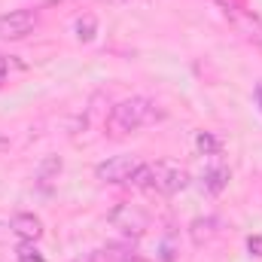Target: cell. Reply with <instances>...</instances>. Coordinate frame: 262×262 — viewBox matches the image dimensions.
Segmentation results:
<instances>
[{
  "label": "cell",
  "instance_id": "cell-9",
  "mask_svg": "<svg viewBox=\"0 0 262 262\" xmlns=\"http://www.w3.org/2000/svg\"><path fill=\"white\" fill-rule=\"evenodd\" d=\"M229 180H232L229 168L216 165V168H207V171L201 174V189H204L207 195H220V192H223V189L229 186Z\"/></svg>",
  "mask_w": 262,
  "mask_h": 262
},
{
  "label": "cell",
  "instance_id": "cell-18",
  "mask_svg": "<svg viewBox=\"0 0 262 262\" xmlns=\"http://www.w3.org/2000/svg\"><path fill=\"white\" fill-rule=\"evenodd\" d=\"M125 262H143V259H140L137 253H131V256H128V259H125Z\"/></svg>",
  "mask_w": 262,
  "mask_h": 262
},
{
  "label": "cell",
  "instance_id": "cell-10",
  "mask_svg": "<svg viewBox=\"0 0 262 262\" xmlns=\"http://www.w3.org/2000/svg\"><path fill=\"white\" fill-rule=\"evenodd\" d=\"M61 168H64V162L58 156H46L40 162V168H37V186L40 189H52V183L61 177Z\"/></svg>",
  "mask_w": 262,
  "mask_h": 262
},
{
  "label": "cell",
  "instance_id": "cell-13",
  "mask_svg": "<svg viewBox=\"0 0 262 262\" xmlns=\"http://www.w3.org/2000/svg\"><path fill=\"white\" fill-rule=\"evenodd\" d=\"M15 256H18V262H46V256L34 247V241H21L18 250H15Z\"/></svg>",
  "mask_w": 262,
  "mask_h": 262
},
{
  "label": "cell",
  "instance_id": "cell-6",
  "mask_svg": "<svg viewBox=\"0 0 262 262\" xmlns=\"http://www.w3.org/2000/svg\"><path fill=\"white\" fill-rule=\"evenodd\" d=\"M9 229L15 232L18 241H34V244H37V241L43 238V220L34 216V213H28V210H25V213H15L12 223H9Z\"/></svg>",
  "mask_w": 262,
  "mask_h": 262
},
{
  "label": "cell",
  "instance_id": "cell-2",
  "mask_svg": "<svg viewBox=\"0 0 262 262\" xmlns=\"http://www.w3.org/2000/svg\"><path fill=\"white\" fill-rule=\"evenodd\" d=\"M156 119V104L149 98H125L119 101L110 116H107V134L110 137H128L134 131H140L146 122Z\"/></svg>",
  "mask_w": 262,
  "mask_h": 262
},
{
  "label": "cell",
  "instance_id": "cell-4",
  "mask_svg": "<svg viewBox=\"0 0 262 262\" xmlns=\"http://www.w3.org/2000/svg\"><path fill=\"white\" fill-rule=\"evenodd\" d=\"M140 165H143V162H140L137 156L119 152V156H110L107 162H101V165L95 168V177H98L101 183H107V186H125V183L134 180V174H137Z\"/></svg>",
  "mask_w": 262,
  "mask_h": 262
},
{
  "label": "cell",
  "instance_id": "cell-5",
  "mask_svg": "<svg viewBox=\"0 0 262 262\" xmlns=\"http://www.w3.org/2000/svg\"><path fill=\"white\" fill-rule=\"evenodd\" d=\"M40 25V12L31 6L21 9H9L0 15V40H25L28 34H34V28Z\"/></svg>",
  "mask_w": 262,
  "mask_h": 262
},
{
  "label": "cell",
  "instance_id": "cell-14",
  "mask_svg": "<svg viewBox=\"0 0 262 262\" xmlns=\"http://www.w3.org/2000/svg\"><path fill=\"white\" fill-rule=\"evenodd\" d=\"M76 40H82V43H89L92 37H95V31H98V25H95V18L92 15H85V18H76Z\"/></svg>",
  "mask_w": 262,
  "mask_h": 262
},
{
  "label": "cell",
  "instance_id": "cell-17",
  "mask_svg": "<svg viewBox=\"0 0 262 262\" xmlns=\"http://www.w3.org/2000/svg\"><path fill=\"white\" fill-rule=\"evenodd\" d=\"M253 101H256V107L262 110V82H256V89H253Z\"/></svg>",
  "mask_w": 262,
  "mask_h": 262
},
{
  "label": "cell",
  "instance_id": "cell-3",
  "mask_svg": "<svg viewBox=\"0 0 262 262\" xmlns=\"http://www.w3.org/2000/svg\"><path fill=\"white\" fill-rule=\"evenodd\" d=\"M107 220H110V226L119 229L125 238H140V235H146V229H149V213H146L140 204H131V201H119V204L107 213Z\"/></svg>",
  "mask_w": 262,
  "mask_h": 262
},
{
  "label": "cell",
  "instance_id": "cell-8",
  "mask_svg": "<svg viewBox=\"0 0 262 262\" xmlns=\"http://www.w3.org/2000/svg\"><path fill=\"white\" fill-rule=\"evenodd\" d=\"M216 235H220V220L216 216H198V220H192V226H189V238H192L195 247L210 244Z\"/></svg>",
  "mask_w": 262,
  "mask_h": 262
},
{
  "label": "cell",
  "instance_id": "cell-11",
  "mask_svg": "<svg viewBox=\"0 0 262 262\" xmlns=\"http://www.w3.org/2000/svg\"><path fill=\"white\" fill-rule=\"evenodd\" d=\"M131 256V247L125 244H107V247H98V250H92L85 262H125Z\"/></svg>",
  "mask_w": 262,
  "mask_h": 262
},
{
  "label": "cell",
  "instance_id": "cell-16",
  "mask_svg": "<svg viewBox=\"0 0 262 262\" xmlns=\"http://www.w3.org/2000/svg\"><path fill=\"white\" fill-rule=\"evenodd\" d=\"M6 76H9V61H6V58L0 55V85L6 82Z\"/></svg>",
  "mask_w": 262,
  "mask_h": 262
},
{
  "label": "cell",
  "instance_id": "cell-12",
  "mask_svg": "<svg viewBox=\"0 0 262 262\" xmlns=\"http://www.w3.org/2000/svg\"><path fill=\"white\" fill-rule=\"evenodd\" d=\"M195 146H198V152H201V156H220V149H223V140H220L216 134H210V131H198Z\"/></svg>",
  "mask_w": 262,
  "mask_h": 262
},
{
  "label": "cell",
  "instance_id": "cell-1",
  "mask_svg": "<svg viewBox=\"0 0 262 262\" xmlns=\"http://www.w3.org/2000/svg\"><path fill=\"white\" fill-rule=\"evenodd\" d=\"M189 183V174L177 165V162H168V159H159V162H143L131 180V186L137 189H152V192H162V195H174L180 189H186Z\"/></svg>",
  "mask_w": 262,
  "mask_h": 262
},
{
  "label": "cell",
  "instance_id": "cell-7",
  "mask_svg": "<svg viewBox=\"0 0 262 262\" xmlns=\"http://www.w3.org/2000/svg\"><path fill=\"white\" fill-rule=\"evenodd\" d=\"M226 18H232V25L238 28V34H244V37L253 40V43H262V21L256 15L241 12V9H235V6H226Z\"/></svg>",
  "mask_w": 262,
  "mask_h": 262
},
{
  "label": "cell",
  "instance_id": "cell-15",
  "mask_svg": "<svg viewBox=\"0 0 262 262\" xmlns=\"http://www.w3.org/2000/svg\"><path fill=\"white\" fill-rule=\"evenodd\" d=\"M247 250H250V256L262 259V235H250L247 238Z\"/></svg>",
  "mask_w": 262,
  "mask_h": 262
}]
</instances>
